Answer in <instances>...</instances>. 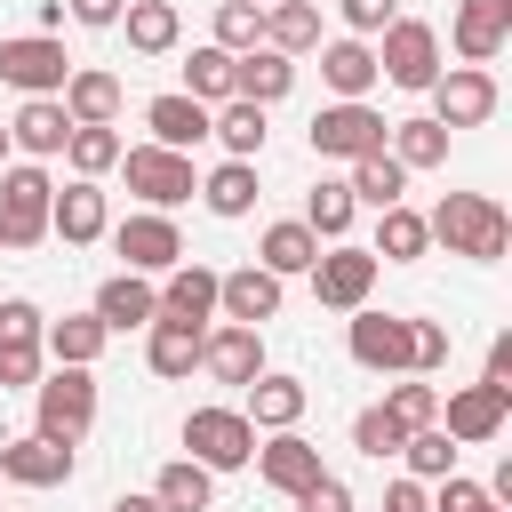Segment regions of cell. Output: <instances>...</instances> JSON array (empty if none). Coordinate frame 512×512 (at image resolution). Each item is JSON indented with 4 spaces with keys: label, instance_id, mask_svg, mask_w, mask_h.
Masks as SVG:
<instances>
[{
    "label": "cell",
    "instance_id": "1",
    "mask_svg": "<svg viewBox=\"0 0 512 512\" xmlns=\"http://www.w3.org/2000/svg\"><path fill=\"white\" fill-rule=\"evenodd\" d=\"M424 232H432L448 256H472V264H496V256L512 248V216H504L488 192H448V200L424 216Z\"/></svg>",
    "mask_w": 512,
    "mask_h": 512
},
{
    "label": "cell",
    "instance_id": "2",
    "mask_svg": "<svg viewBox=\"0 0 512 512\" xmlns=\"http://www.w3.org/2000/svg\"><path fill=\"white\" fill-rule=\"evenodd\" d=\"M48 200H56L48 168L40 160H8L0 168V248H40L48 240Z\"/></svg>",
    "mask_w": 512,
    "mask_h": 512
},
{
    "label": "cell",
    "instance_id": "3",
    "mask_svg": "<svg viewBox=\"0 0 512 512\" xmlns=\"http://www.w3.org/2000/svg\"><path fill=\"white\" fill-rule=\"evenodd\" d=\"M32 408H40V440H64V448H80V432L96 424V376L56 360V368L32 384Z\"/></svg>",
    "mask_w": 512,
    "mask_h": 512
},
{
    "label": "cell",
    "instance_id": "4",
    "mask_svg": "<svg viewBox=\"0 0 512 512\" xmlns=\"http://www.w3.org/2000/svg\"><path fill=\"white\" fill-rule=\"evenodd\" d=\"M112 168L128 176V192H136L144 208H176V200H192V192H200L192 152H168V144H120V160H112Z\"/></svg>",
    "mask_w": 512,
    "mask_h": 512
},
{
    "label": "cell",
    "instance_id": "5",
    "mask_svg": "<svg viewBox=\"0 0 512 512\" xmlns=\"http://www.w3.org/2000/svg\"><path fill=\"white\" fill-rule=\"evenodd\" d=\"M384 112L368 104V96H336V104H320L312 112V152L320 160H360V152H384Z\"/></svg>",
    "mask_w": 512,
    "mask_h": 512
},
{
    "label": "cell",
    "instance_id": "6",
    "mask_svg": "<svg viewBox=\"0 0 512 512\" xmlns=\"http://www.w3.org/2000/svg\"><path fill=\"white\" fill-rule=\"evenodd\" d=\"M376 80L392 88H432L440 80V32L424 16H392L384 24V48H376Z\"/></svg>",
    "mask_w": 512,
    "mask_h": 512
},
{
    "label": "cell",
    "instance_id": "7",
    "mask_svg": "<svg viewBox=\"0 0 512 512\" xmlns=\"http://www.w3.org/2000/svg\"><path fill=\"white\" fill-rule=\"evenodd\" d=\"M504 416H512V384H456V392H440V432L456 440V448H480V440H496L504 432Z\"/></svg>",
    "mask_w": 512,
    "mask_h": 512
},
{
    "label": "cell",
    "instance_id": "8",
    "mask_svg": "<svg viewBox=\"0 0 512 512\" xmlns=\"http://www.w3.org/2000/svg\"><path fill=\"white\" fill-rule=\"evenodd\" d=\"M184 448H192V464H208V472H240V464L256 456V424H248L240 408H192V416H184Z\"/></svg>",
    "mask_w": 512,
    "mask_h": 512
},
{
    "label": "cell",
    "instance_id": "9",
    "mask_svg": "<svg viewBox=\"0 0 512 512\" xmlns=\"http://www.w3.org/2000/svg\"><path fill=\"white\" fill-rule=\"evenodd\" d=\"M368 288H376V256H368V248L328 240V248L312 256V304H328V312H360Z\"/></svg>",
    "mask_w": 512,
    "mask_h": 512
},
{
    "label": "cell",
    "instance_id": "10",
    "mask_svg": "<svg viewBox=\"0 0 512 512\" xmlns=\"http://www.w3.org/2000/svg\"><path fill=\"white\" fill-rule=\"evenodd\" d=\"M64 72H72V56H64L56 32H16V40H0V80H8L16 96H56Z\"/></svg>",
    "mask_w": 512,
    "mask_h": 512
},
{
    "label": "cell",
    "instance_id": "11",
    "mask_svg": "<svg viewBox=\"0 0 512 512\" xmlns=\"http://www.w3.org/2000/svg\"><path fill=\"white\" fill-rule=\"evenodd\" d=\"M40 304L32 296H0V392H24V384H40Z\"/></svg>",
    "mask_w": 512,
    "mask_h": 512
},
{
    "label": "cell",
    "instance_id": "12",
    "mask_svg": "<svg viewBox=\"0 0 512 512\" xmlns=\"http://www.w3.org/2000/svg\"><path fill=\"white\" fill-rule=\"evenodd\" d=\"M424 96H432V120L456 136V128H480V120L496 112V72H488V64H448Z\"/></svg>",
    "mask_w": 512,
    "mask_h": 512
},
{
    "label": "cell",
    "instance_id": "13",
    "mask_svg": "<svg viewBox=\"0 0 512 512\" xmlns=\"http://www.w3.org/2000/svg\"><path fill=\"white\" fill-rule=\"evenodd\" d=\"M408 336H416V320H400V312H352V328H344V352L368 368V376H408Z\"/></svg>",
    "mask_w": 512,
    "mask_h": 512
},
{
    "label": "cell",
    "instance_id": "14",
    "mask_svg": "<svg viewBox=\"0 0 512 512\" xmlns=\"http://www.w3.org/2000/svg\"><path fill=\"white\" fill-rule=\"evenodd\" d=\"M112 232V248L128 256V272H168V264H184V232L168 224V208H144V216H120V224H104Z\"/></svg>",
    "mask_w": 512,
    "mask_h": 512
},
{
    "label": "cell",
    "instance_id": "15",
    "mask_svg": "<svg viewBox=\"0 0 512 512\" xmlns=\"http://www.w3.org/2000/svg\"><path fill=\"white\" fill-rule=\"evenodd\" d=\"M200 368H208L216 384H256V376H264V328H248V320L208 328V336H200Z\"/></svg>",
    "mask_w": 512,
    "mask_h": 512
},
{
    "label": "cell",
    "instance_id": "16",
    "mask_svg": "<svg viewBox=\"0 0 512 512\" xmlns=\"http://www.w3.org/2000/svg\"><path fill=\"white\" fill-rule=\"evenodd\" d=\"M456 56L464 64H496L504 40H512V0H456V24H448Z\"/></svg>",
    "mask_w": 512,
    "mask_h": 512
},
{
    "label": "cell",
    "instance_id": "17",
    "mask_svg": "<svg viewBox=\"0 0 512 512\" xmlns=\"http://www.w3.org/2000/svg\"><path fill=\"white\" fill-rule=\"evenodd\" d=\"M56 104L72 112V128H112V120H120V72H104V64H72L64 88H56Z\"/></svg>",
    "mask_w": 512,
    "mask_h": 512
},
{
    "label": "cell",
    "instance_id": "18",
    "mask_svg": "<svg viewBox=\"0 0 512 512\" xmlns=\"http://www.w3.org/2000/svg\"><path fill=\"white\" fill-rule=\"evenodd\" d=\"M88 312L104 320V336H128V328H152V320H160V288H152L144 272H112Z\"/></svg>",
    "mask_w": 512,
    "mask_h": 512
},
{
    "label": "cell",
    "instance_id": "19",
    "mask_svg": "<svg viewBox=\"0 0 512 512\" xmlns=\"http://www.w3.org/2000/svg\"><path fill=\"white\" fill-rule=\"evenodd\" d=\"M72 448L64 440H40V432H24V440H0V472L16 480V488H64L72 480Z\"/></svg>",
    "mask_w": 512,
    "mask_h": 512
},
{
    "label": "cell",
    "instance_id": "20",
    "mask_svg": "<svg viewBox=\"0 0 512 512\" xmlns=\"http://www.w3.org/2000/svg\"><path fill=\"white\" fill-rule=\"evenodd\" d=\"M104 192H96V176H72L56 200H48V232L64 240V248H88V240H104Z\"/></svg>",
    "mask_w": 512,
    "mask_h": 512
},
{
    "label": "cell",
    "instance_id": "21",
    "mask_svg": "<svg viewBox=\"0 0 512 512\" xmlns=\"http://www.w3.org/2000/svg\"><path fill=\"white\" fill-rule=\"evenodd\" d=\"M216 312H224V320H248V328H264V320L280 312V272H264V264L216 272Z\"/></svg>",
    "mask_w": 512,
    "mask_h": 512
},
{
    "label": "cell",
    "instance_id": "22",
    "mask_svg": "<svg viewBox=\"0 0 512 512\" xmlns=\"http://www.w3.org/2000/svg\"><path fill=\"white\" fill-rule=\"evenodd\" d=\"M256 472H264V488H280V496H296L304 480H320V448L288 424V432H272V440H256V456H248Z\"/></svg>",
    "mask_w": 512,
    "mask_h": 512
},
{
    "label": "cell",
    "instance_id": "23",
    "mask_svg": "<svg viewBox=\"0 0 512 512\" xmlns=\"http://www.w3.org/2000/svg\"><path fill=\"white\" fill-rule=\"evenodd\" d=\"M296 88V56H280V48H240L232 56V96H248V104H280Z\"/></svg>",
    "mask_w": 512,
    "mask_h": 512
},
{
    "label": "cell",
    "instance_id": "24",
    "mask_svg": "<svg viewBox=\"0 0 512 512\" xmlns=\"http://www.w3.org/2000/svg\"><path fill=\"white\" fill-rule=\"evenodd\" d=\"M64 136H72V112H64L56 96H24V104H16V120H8V144H16V152H32V160H56V152H64Z\"/></svg>",
    "mask_w": 512,
    "mask_h": 512
},
{
    "label": "cell",
    "instance_id": "25",
    "mask_svg": "<svg viewBox=\"0 0 512 512\" xmlns=\"http://www.w3.org/2000/svg\"><path fill=\"white\" fill-rule=\"evenodd\" d=\"M144 128H152V144L192 152V144L208 136V104H200V96H184V88H168V96H152V104H144Z\"/></svg>",
    "mask_w": 512,
    "mask_h": 512
},
{
    "label": "cell",
    "instance_id": "26",
    "mask_svg": "<svg viewBox=\"0 0 512 512\" xmlns=\"http://www.w3.org/2000/svg\"><path fill=\"white\" fill-rule=\"evenodd\" d=\"M160 320H192V328H208L216 320V272L208 264H168V288H160Z\"/></svg>",
    "mask_w": 512,
    "mask_h": 512
},
{
    "label": "cell",
    "instance_id": "27",
    "mask_svg": "<svg viewBox=\"0 0 512 512\" xmlns=\"http://www.w3.org/2000/svg\"><path fill=\"white\" fill-rule=\"evenodd\" d=\"M240 392H248V408H240V416H248L256 432H288V424L304 416V400H312L296 376H272V368H264L256 384H240Z\"/></svg>",
    "mask_w": 512,
    "mask_h": 512
},
{
    "label": "cell",
    "instance_id": "28",
    "mask_svg": "<svg viewBox=\"0 0 512 512\" xmlns=\"http://www.w3.org/2000/svg\"><path fill=\"white\" fill-rule=\"evenodd\" d=\"M112 336H104V320L96 312H64V320H48L40 328V352L48 360H64V368H96V352H104Z\"/></svg>",
    "mask_w": 512,
    "mask_h": 512
},
{
    "label": "cell",
    "instance_id": "29",
    "mask_svg": "<svg viewBox=\"0 0 512 512\" xmlns=\"http://www.w3.org/2000/svg\"><path fill=\"white\" fill-rule=\"evenodd\" d=\"M200 336L208 328H192V320H152L144 328V368L152 376H192L200 368Z\"/></svg>",
    "mask_w": 512,
    "mask_h": 512
},
{
    "label": "cell",
    "instance_id": "30",
    "mask_svg": "<svg viewBox=\"0 0 512 512\" xmlns=\"http://www.w3.org/2000/svg\"><path fill=\"white\" fill-rule=\"evenodd\" d=\"M384 152H392L408 176H416V168H448V128H440L432 112H424V120H392V128H384Z\"/></svg>",
    "mask_w": 512,
    "mask_h": 512
},
{
    "label": "cell",
    "instance_id": "31",
    "mask_svg": "<svg viewBox=\"0 0 512 512\" xmlns=\"http://www.w3.org/2000/svg\"><path fill=\"white\" fill-rule=\"evenodd\" d=\"M424 248H432V232H424V216H416L408 200H392V208H376V248H368L376 264H416Z\"/></svg>",
    "mask_w": 512,
    "mask_h": 512
},
{
    "label": "cell",
    "instance_id": "32",
    "mask_svg": "<svg viewBox=\"0 0 512 512\" xmlns=\"http://www.w3.org/2000/svg\"><path fill=\"white\" fill-rule=\"evenodd\" d=\"M152 504H160V512H208V504H216V472L192 464V456H176V464H160Z\"/></svg>",
    "mask_w": 512,
    "mask_h": 512
},
{
    "label": "cell",
    "instance_id": "33",
    "mask_svg": "<svg viewBox=\"0 0 512 512\" xmlns=\"http://www.w3.org/2000/svg\"><path fill=\"white\" fill-rule=\"evenodd\" d=\"M320 80H328L336 96H368V88H376V48H368L360 32H352V40H328V48H320Z\"/></svg>",
    "mask_w": 512,
    "mask_h": 512
},
{
    "label": "cell",
    "instance_id": "34",
    "mask_svg": "<svg viewBox=\"0 0 512 512\" xmlns=\"http://www.w3.org/2000/svg\"><path fill=\"white\" fill-rule=\"evenodd\" d=\"M208 136H216L232 160H256V152H264V104H248V96H224V104L208 112Z\"/></svg>",
    "mask_w": 512,
    "mask_h": 512
},
{
    "label": "cell",
    "instance_id": "35",
    "mask_svg": "<svg viewBox=\"0 0 512 512\" xmlns=\"http://www.w3.org/2000/svg\"><path fill=\"white\" fill-rule=\"evenodd\" d=\"M312 256H320V240H312L304 216H288V224H272V232L256 240V264L280 272V280H288V272H312Z\"/></svg>",
    "mask_w": 512,
    "mask_h": 512
},
{
    "label": "cell",
    "instance_id": "36",
    "mask_svg": "<svg viewBox=\"0 0 512 512\" xmlns=\"http://www.w3.org/2000/svg\"><path fill=\"white\" fill-rule=\"evenodd\" d=\"M264 48H280V56L320 48V8H312V0H272V8H264Z\"/></svg>",
    "mask_w": 512,
    "mask_h": 512
},
{
    "label": "cell",
    "instance_id": "37",
    "mask_svg": "<svg viewBox=\"0 0 512 512\" xmlns=\"http://www.w3.org/2000/svg\"><path fill=\"white\" fill-rule=\"evenodd\" d=\"M200 200H208V216H248V208H256V160L208 168V176H200Z\"/></svg>",
    "mask_w": 512,
    "mask_h": 512
},
{
    "label": "cell",
    "instance_id": "38",
    "mask_svg": "<svg viewBox=\"0 0 512 512\" xmlns=\"http://www.w3.org/2000/svg\"><path fill=\"white\" fill-rule=\"evenodd\" d=\"M120 24H128V48H136V56H168V48H176V32H184L168 0H128V8H120Z\"/></svg>",
    "mask_w": 512,
    "mask_h": 512
},
{
    "label": "cell",
    "instance_id": "39",
    "mask_svg": "<svg viewBox=\"0 0 512 512\" xmlns=\"http://www.w3.org/2000/svg\"><path fill=\"white\" fill-rule=\"evenodd\" d=\"M344 184H352V200H368V208H392V200L408 192V168H400L392 152H360Z\"/></svg>",
    "mask_w": 512,
    "mask_h": 512
},
{
    "label": "cell",
    "instance_id": "40",
    "mask_svg": "<svg viewBox=\"0 0 512 512\" xmlns=\"http://www.w3.org/2000/svg\"><path fill=\"white\" fill-rule=\"evenodd\" d=\"M352 216H360L352 184H312V192H304V224H312V240H320V248H328V240H344V232H352Z\"/></svg>",
    "mask_w": 512,
    "mask_h": 512
},
{
    "label": "cell",
    "instance_id": "41",
    "mask_svg": "<svg viewBox=\"0 0 512 512\" xmlns=\"http://www.w3.org/2000/svg\"><path fill=\"white\" fill-rule=\"evenodd\" d=\"M184 96H200V104L216 112V104L232 96V48H216V40L192 48V64H184Z\"/></svg>",
    "mask_w": 512,
    "mask_h": 512
},
{
    "label": "cell",
    "instance_id": "42",
    "mask_svg": "<svg viewBox=\"0 0 512 512\" xmlns=\"http://www.w3.org/2000/svg\"><path fill=\"white\" fill-rule=\"evenodd\" d=\"M400 440H408V424H400L384 400L352 416V448H360V456H376V464H384V456H400Z\"/></svg>",
    "mask_w": 512,
    "mask_h": 512
},
{
    "label": "cell",
    "instance_id": "43",
    "mask_svg": "<svg viewBox=\"0 0 512 512\" xmlns=\"http://www.w3.org/2000/svg\"><path fill=\"white\" fill-rule=\"evenodd\" d=\"M400 456H408V472H416V480H440V472H456V440H448L440 424H416V432L400 440Z\"/></svg>",
    "mask_w": 512,
    "mask_h": 512
},
{
    "label": "cell",
    "instance_id": "44",
    "mask_svg": "<svg viewBox=\"0 0 512 512\" xmlns=\"http://www.w3.org/2000/svg\"><path fill=\"white\" fill-rule=\"evenodd\" d=\"M64 160H72V176H112L120 136H112V128H72V136H64Z\"/></svg>",
    "mask_w": 512,
    "mask_h": 512
},
{
    "label": "cell",
    "instance_id": "45",
    "mask_svg": "<svg viewBox=\"0 0 512 512\" xmlns=\"http://www.w3.org/2000/svg\"><path fill=\"white\" fill-rule=\"evenodd\" d=\"M256 40H264V8H256V0H216V48L240 56V48H256Z\"/></svg>",
    "mask_w": 512,
    "mask_h": 512
},
{
    "label": "cell",
    "instance_id": "46",
    "mask_svg": "<svg viewBox=\"0 0 512 512\" xmlns=\"http://www.w3.org/2000/svg\"><path fill=\"white\" fill-rule=\"evenodd\" d=\"M384 408L416 432V424H432V416H440V384H392V392H384Z\"/></svg>",
    "mask_w": 512,
    "mask_h": 512
},
{
    "label": "cell",
    "instance_id": "47",
    "mask_svg": "<svg viewBox=\"0 0 512 512\" xmlns=\"http://www.w3.org/2000/svg\"><path fill=\"white\" fill-rule=\"evenodd\" d=\"M408 368H416V376L448 368V328H440V320H416V336H408Z\"/></svg>",
    "mask_w": 512,
    "mask_h": 512
},
{
    "label": "cell",
    "instance_id": "48",
    "mask_svg": "<svg viewBox=\"0 0 512 512\" xmlns=\"http://www.w3.org/2000/svg\"><path fill=\"white\" fill-rule=\"evenodd\" d=\"M296 512H352V488H344L336 472H320V480L296 488Z\"/></svg>",
    "mask_w": 512,
    "mask_h": 512
},
{
    "label": "cell",
    "instance_id": "49",
    "mask_svg": "<svg viewBox=\"0 0 512 512\" xmlns=\"http://www.w3.org/2000/svg\"><path fill=\"white\" fill-rule=\"evenodd\" d=\"M336 16H344L352 32H384V24L400 16V0H336Z\"/></svg>",
    "mask_w": 512,
    "mask_h": 512
},
{
    "label": "cell",
    "instance_id": "50",
    "mask_svg": "<svg viewBox=\"0 0 512 512\" xmlns=\"http://www.w3.org/2000/svg\"><path fill=\"white\" fill-rule=\"evenodd\" d=\"M120 8H128V0H64V16H72V24H88V32H112V24H120Z\"/></svg>",
    "mask_w": 512,
    "mask_h": 512
},
{
    "label": "cell",
    "instance_id": "51",
    "mask_svg": "<svg viewBox=\"0 0 512 512\" xmlns=\"http://www.w3.org/2000/svg\"><path fill=\"white\" fill-rule=\"evenodd\" d=\"M384 512H432V504H424L416 480H392V488H384Z\"/></svg>",
    "mask_w": 512,
    "mask_h": 512
},
{
    "label": "cell",
    "instance_id": "52",
    "mask_svg": "<svg viewBox=\"0 0 512 512\" xmlns=\"http://www.w3.org/2000/svg\"><path fill=\"white\" fill-rule=\"evenodd\" d=\"M488 384H512V336L488 344Z\"/></svg>",
    "mask_w": 512,
    "mask_h": 512
},
{
    "label": "cell",
    "instance_id": "53",
    "mask_svg": "<svg viewBox=\"0 0 512 512\" xmlns=\"http://www.w3.org/2000/svg\"><path fill=\"white\" fill-rule=\"evenodd\" d=\"M112 512H160L152 496H112Z\"/></svg>",
    "mask_w": 512,
    "mask_h": 512
},
{
    "label": "cell",
    "instance_id": "54",
    "mask_svg": "<svg viewBox=\"0 0 512 512\" xmlns=\"http://www.w3.org/2000/svg\"><path fill=\"white\" fill-rule=\"evenodd\" d=\"M8 152H16V144H8V128H0V168H8Z\"/></svg>",
    "mask_w": 512,
    "mask_h": 512
},
{
    "label": "cell",
    "instance_id": "55",
    "mask_svg": "<svg viewBox=\"0 0 512 512\" xmlns=\"http://www.w3.org/2000/svg\"><path fill=\"white\" fill-rule=\"evenodd\" d=\"M488 512H504V504H488Z\"/></svg>",
    "mask_w": 512,
    "mask_h": 512
}]
</instances>
